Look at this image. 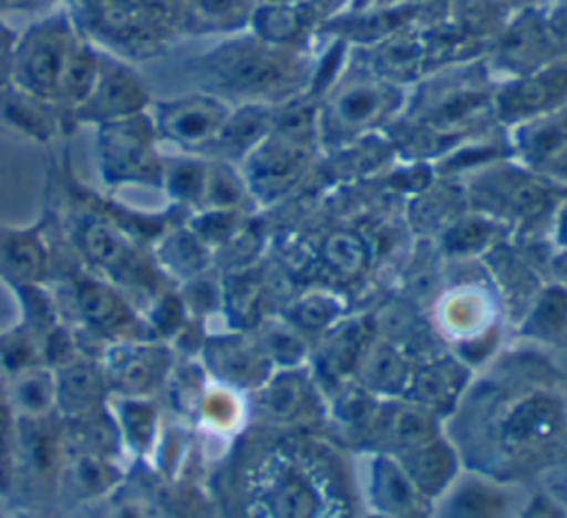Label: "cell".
Segmentation results:
<instances>
[{
	"instance_id": "cell-1",
	"label": "cell",
	"mask_w": 567,
	"mask_h": 518,
	"mask_svg": "<svg viewBox=\"0 0 567 518\" xmlns=\"http://www.w3.org/2000/svg\"><path fill=\"white\" fill-rule=\"evenodd\" d=\"M73 42L64 20H47L33 27L16 51V77L27 95L58 97Z\"/></svg>"
},
{
	"instance_id": "cell-3",
	"label": "cell",
	"mask_w": 567,
	"mask_h": 518,
	"mask_svg": "<svg viewBox=\"0 0 567 518\" xmlns=\"http://www.w3.org/2000/svg\"><path fill=\"white\" fill-rule=\"evenodd\" d=\"M224 124L226 111L219 106V102L208 97L162 102L155 117L157 133L188 151H199L208 144H215Z\"/></svg>"
},
{
	"instance_id": "cell-9",
	"label": "cell",
	"mask_w": 567,
	"mask_h": 518,
	"mask_svg": "<svg viewBox=\"0 0 567 518\" xmlns=\"http://www.w3.org/2000/svg\"><path fill=\"white\" fill-rule=\"evenodd\" d=\"M111 518H162L155 509H151V505L146 503H122L113 509Z\"/></svg>"
},
{
	"instance_id": "cell-7",
	"label": "cell",
	"mask_w": 567,
	"mask_h": 518,
	"mask_svg": "<svg viewBox=\"0 0 567 518\" xmlns=\"http://www.w3.org/2000/svg\"><path fill=\"white\" fill-rule=\"evenodd\" d=\"M16 401L31 414H40L53 401V383L47 374H20L16 383Z\"/></svg>"
},
{
	"instance_id": "cell-10",
	"label": "cell",
	"mask_w": 567,
	"mask_h": 518,
	"mask_svg": "<svg viewBox=\"0 0 567 518\" xmlns=\"http://www.w3.org/2000/svg\"><path fill=\"white\" fill-rule=\"evenodd\" d=\"M527 518H554V516H547V514H532V516H527Z\"/></svg>"
},
{
	"instance_id": "cell-5",
	"label": "cell",
	"mask_w": 567,
	"mask_h": 518,
	"mask_svg": "<svg viewBox=\"0 0 567 518\" xmlns=\"http://www.w3.org/2000/svg\"><path fill=\"white\" fill-rule=\"evenodd\" d=\"M206 69L215 73L224 84H228L226 89L252 91L266 89V84L275 82L279 66L264 51H255L248 46H228L226 51L217 53Z\"/></svg>"
},
{
	"instance_id": "cell-4",
	"label": "cell",
	"mask_w": 567,
	"mask_h": 518,
	"mask_svg": "<svg viewBox=\"0 0 567 518\" xmlns=\"http://www.w3.org/2000/svg\"><path fill=\"white\" fill-rule=\"evenodd\" d=\"M144 102H146V91H144V84L137 80V75L122 64L106 62L100 55L93 89L84 100V104L78 108V113L84 120L91 117L106 124V122L137 115V108Z\"/></svg>"
},
{
	"instance_id": "cell-2",
	"label": "cell",
	"mask_w": 567,
	"mask_h": 518,
	"mask_svg": "<svg viewBox=\"0 0 567 518\" xmlns=\"http://www.w3.org/2000/svg\"><path fill=\"white\" fill-rule=\"evenodd\" d=\"M153 124L140 115L102 124L100 151L104 177L113 182H151L162 175L153 155Z\"/></svg>"
},
{
	"instance_id": "cell-8",
	"label": "cell",
	"mask_w": 567,
	"mask_h": 518,
	"mask_svg": "<svg viewBox=\"0 0 567 518\" xmlns=\"http://www.w3.org/2000/svg\"><path fill=\"white\" fill-rule=\"evenodd\" d=\"M381 104V93L374 89H354L346 93L339 102L341 120H348V124H359L370 120Z\"/></svg>"
},
{
	"instance_id": "cell-6",
	"label": "cell",
	"mask_w": 567,
	"mask_h": 518,
	"mask_svg": "<svg viewBox=\"0 0 567 518\" xmlns=\"http://www.w3.org/2000/svg\"><path fill=\"white\" fill-rule=\"evenodd\" d=\"M44 248L35 230H0V274L11 281H31L44 270Z\"/></svg>"
}]
</instances>
